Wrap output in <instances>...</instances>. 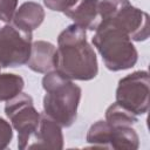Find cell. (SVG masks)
Returning <instances> with one entry per match:
<instances>
[{"mask_svg":"<svg viewBox=\"0 0 150 150\" xmlns=\"http://www.w3.org/2000/svg\"><path fill=\"white\" fill-rule=\"evenodd\" d=\"M55 71L69 80L79 81L93 80L98 73L97 57L87 41L86 30L75 23L59 34Z\"/></svg>","mask_w":150,"mask_h":150,"instance_id":"1","label":"cell"},{"mask_svg":"<svg viewBox=\"0 0 150 150\" xmlns=\"http://www.w3.org/2000/svg\"><path fill=\"white\" fill-rule=\"evenodd\" d=\"M43 112L61 127H70L77 116L82 90L71 80L53 70L42 79Z\"/></svg>","mask_w":150,"mask_h":150,"instance_id":"2","label":"cell"},{"mask_svg":"<svg viewBox=\"0 0 150 150\" xmlns=\"http://www.w3.org/2000/svg\"><path fill=\"white\" fill-rule=\"evenodd\" d=\"M91 41L111 71L130 69L138 60L137 49L129 35L110 22L101 21Z\"/></svg>","mask_w":150,"mask_h":150,"instance_id":"3","label":"cell"},{"mask_svg":"<svg viewBox=\"0 0 150 150\" xmlns=\"http://www.w3.org/2000/svg\"><path fill=\"white\" fill-rule=\"evenodd\" d=\"M98 11L101 21L123 29L131 41L141 42L149 38V15L129 0H100Z\"/></svg>","mask_w":150,"mask_h":150,"instance_id":"4","label":"cell"},{"mask_svg":"<svg viewBox=\"0 0 150 150\" xmlns=\"http://www.w3.org/2000/svg\"><path fill=\"white\" fill-rule=\"evenodd\" d=\"M6 102L5 114L18 131V148L23 150L28 146L29 138L36 131L41 115L35 109L33 98L22 91Z\"/></svg>","mask_w":150,"mask_h":150,"instance_id":"5","label":"cell"},{"mask_svg":"<svg viewBox=\"0 0 150 150\" xmlns=\"http://www.w3.org/2000/svg\"><path fill=\"white\" fill-rule=\"evenodd\" d=\"M150 81L146 70L134 71L118 81L116 102L136 116L144 115L149 109Z\"/></svg>","mask_w":150,"mask_h":150,"instance_id":"6","label":"cell"},{"mask_svg":"<svg viewBox=\"0 0 150 150\" xmlns=\"http://www.w3.org/2000/svg\"><path fill=\"white\" fill-rule=\"evenodd\" d=\"M87 142L93 146L112 148L117 150H136L139 138L129 125H111L107 121L95 122L87 132Z\"/></svg>","mask_w":150,"mask_h":150,"instance_id":"7","label":"cell"},{"mask_svg":"<svg viewBox=\"0 0 150 150\" xmlns=\"http://www.w3.org/2000/svg\"><path fill=\"white\" fill-rule=\"evenodd\" d=\"M32 48V33H26L13 25L0 27V70L26 64Z\"/></svg>","mask_w":150,"mask_h":150,"instance_id":"8","label":"cell"},{"mask_svg":"<svg viewBox=\"0 0 150 150\" xmlns=\"http://www.w3.org/2000/svg\"><path fill=\"white\" fill-rule=\"evenodd\" d=\"M35 142L28 144L29 149H56L63 148V134L61 125L47 116L45 112L40 116V122L34 132Z\"/></svg>","mask_w":150,"mask_h":150,"instance_id":"9","label":"cell"},{"mask_svg":"<svg viewBox=\"0 0 150 150\" xmlns=\"http://www.w3.org/2000/svg\"><path fill=\"white\" fill-rule=\"evenodd\" d=\"M98 5L100 0H77L73 7L63 13L84 30H95L101 22Z\"/></svg>","mask_w":150,"mask_h":150,"instance_id":"10","label":"cell"},{"mask_svg":"<svg viewBox=\"0 0 150 150\" xmlns=\"http://www.w3.org/2000/svg\"><path fill=\"white\" fill-rule=\"evenodd\" d=\"M55 46L48 41L39 40L32 43L30 55L26 64L35 73L47 74L55 70Z\"/></svg>","mask_w":150,"mask_h":150,"instance_id":"11","label":"cell"},{"mask_svg":"<svg viewBox=\"0 0 150 150\" xmlns=\"http://www.w3.org/2000/svg\"><path fill=\"white\" fill-rule=\"evenodd\" d=\"M43 19L45 9L42 6L34 1H26L19 7V9L15 11L12 21L13 26L18 29L26 33H32L40 27Z\"/></svg>","mask_w":150,"mask_h":150,"instance_id":"12","label":"cell"},{"mask_svg":"<svg viewBox=\"0 0 150 150\" xmlns=\"http://www.w3.org/2000/svg\"><path fill=\"white\" fill-rule=\"evenodd\" d=\"M25 81L20 75L4 73L0 74V101H8L20 94Z\"/></svg>","mask_w":150,"mask_h":150,"instance_id":"13","label":"cell"},{"mask_svg":"<svg viewBox=\"0 0 150 150\" xmlns=\"http://www.w3.org/2000/svg\"><path fill=\"white\" fill-rule=\"evenodd\" d=\"M105 121L111 125H129L137 122V116L128 109L120 105L117 102L112 103L105 110Z\"/></svg>","mask_w":150,"mask_h":150,"instance_id":"14","label":"cell"},{"mask_svg":"<svg viewBox=\"0 0 150 150\" xmlns=\"http://www.w3.org/2000/svg\"><path fill=\"white\" fill-rule=\"evenodd\" d=\"M18 0H0V20L8 23L16 11Z\"/></svg>","mask_w":150,"mask_h":150,"instance_id":"15","label":"cell"},{"mask_svg":"<svg viewBox=\"0 0 150 150\" xmlns=\"http://www.w3.org/2000/svg\"><path fill=\"white\" fill-rule=\"evenodd\" d=\"M13 138V130L9 122L0 117V150H4L8 146Z\"/></svg>","mask_w":150,"mask_h":150,"instance_id":"16","label":"cell"},{"mask_svg":"<svg viewBox=\"0 0 150 150\" xmlns=\"http://www.w3.org/2000/svg\"><path fill=\"white\" fill-rule=\"evenodd\" d=\"M77 0H43L45 6L54 12H66L76 4Z\"/></svg>","mask_w":150,"mask_h":150,"instance_id":"17","label":"cell"}]
</instances>
